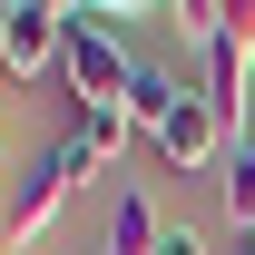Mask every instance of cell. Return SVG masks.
<instances>
[{"mask_svg":"<svg viewBox=\"0 0 255 255\" xmlns=\"http://www.w3.org/2000/svg\"><path fill=\"white\" fill-rule=\"evenodd\" d=\"M128 118L147 128V147H157L177 177H206V167H226V157H236V137H226V118L206 108V89H196V79L137 69V89H128Z\"/></svg>","mask_w":255,"mask_h":255,"instance_id":"6da1fadb","label":"cell"},{"mask_svg":"<svg viewBox=\"0 0 255 255\" xmlns=\"http://www.w3.org/2000/svg\"><path fill=\"white\" fill-rule=\"evenodd\" d=\"M118 10H69V98L79 108H128V89H137V59H128V39L108 30Z\"/></svg>","mask_w":255,"mask_h":255,"instance_id":"7a4b0ae2","label":"cell"},{"mask_svg":"<svg viewBox=\"0 0 255 255\" xmlns=\"http://www.w3.org/2000/svg\"><path fill=\"white\" fill-rule=\"evenodd\" d=\"M69 196H79L69 157H59V147H39V157L20 167V177H10V196H0V246H30V236H49Z\"/></svg>","mask_w":255,"mask_h":255,"instance_id":"3957f363","label":"cell"},{"mask_svg":"<svg viewBox=\"0 0 255 255\" xmlns=\"http://www.w3.org/2000/svg\"><path fill=\"white\" fill-rule=\"evenodd\" d=\"M69 59V10H49V0H10L0 10V69L10 79H39V69Z\"/></svg>","mask_w":255,"mask_h":255,"instance_id":"277c9868","label":"cell"},{"mask_svg":"<svg viewBox=\"0 0 255 255\" xmlns=\"http://www.w3.org/2000/svg\"><path fill=\"white\" fill-rule=\"evenodd\" d=\"M157 236H167V226H157V206H147L137 187L108 196V255H157Z\"/></svg>","mask_w":255,"mask_h":255,"instance_id":"5b68a950","label":"cell"},{"mask_svg":"<svg viewBox=\"0 0 255 255\" xmlns=\"http://www.w3.org/2000/svg\"><path fill=\"white\" fill-rule=\"evenodd\" d=\"M216 196H226V216H236V236H255V137L216 167Z\"/></svg>","mask_w":255,"mask_h":255,"instance_id":"8992f818","label":"cell"},{"mask_svg":"<svg viewBox=\"0 0 255 255\" xmlns=\"http://www.w3.org/2000/svg\"><path fill=\"white\" fill-rule=\"evenodd\" d=\"M157 255H206V236H196V226H167V236H157Z\"/></svg>","mask_w":255,"mask_h":255,"instance_id":"52a82bcc","label":"cell"},{"mask_svg":"<svg viewBox=\"0 0 255 255\" xmlns=\"http://www.w3.org/2000/svg\"><path fill=\"white\" fill-rule=\"evenodd\" d=\"M246 255H255V236H246Z\"/></svg>","mask_w":255,"mask_h":255,"instance_id":"ba28073f","label":"cell"},{"mask_svg":"<svg viewBox=\"0 0 255 255\" xmlns=\"http://www.w3.org/2000/svg\"><path fill=\"white\" fill-rule=\"evenodd\" d=\"M0 196H10V187H0Z\"/></svg>","mask_w":255,"mask_h":255,"instance_id":"9c48e42d","label":"cell"}]
</instances>
